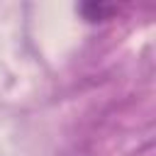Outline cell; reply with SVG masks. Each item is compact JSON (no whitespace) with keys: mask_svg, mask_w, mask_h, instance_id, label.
<instances>
[{"mask_svg":"<svg viewBox=\"0 0 156 156\" xmlns=\"http://www.w3.org/2000/svg\"><path fill=\"white\" fill-rule=\"evenodd\" d=\"M78 12L83 15V20L88 22H102L107 17H112L117 12V5H107V2H83L78 7Z\"/></svg>","mask_w":156,"mask_h":156,"instance_id":"cell-1","label":"cell"}]
</instances>
